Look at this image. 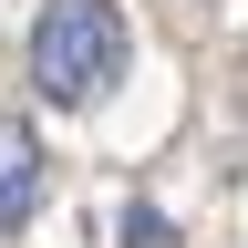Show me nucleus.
<instances>
[{
	"mask_svg": "<svg viewBox=\"0 0 248 248\" xmlns=\"http://www.w3.org/2000/svg\"><path fill=\"white\" fill-rule=\"evenodd\" d=\"M124 11L114 0H52L31 21V93L42 104H104L124 83Z\"/></svg>",
	"mask_w": 248,
	"mask_h": 248,
	"instance_id": "obj_1",
	"label": "nucleus"
},
{
	"mask_svg": "<svg viewBox=\"0 0 248 248\" xmlns=\"http://www.w3.org/2000/svg\"><path fill=\"white\" fill-rule=\"evenodd\" d=\"M124 248H176V228H166L155 207H135V217H124Z\"/></svg>",
	"mask_w": 248,
	"mask_h": 248,
	"instance_id": "obj_3",
	"label": "nucleus"
},
{
	"mask_svg": "<svg viewBox=\"0 0 248 248\" xmlns=\"http://www.w3.org/2000/svg\"><path fill=\"white\" fill-rule=\"evenodd\" d=\"M31 207H42V135L21 114H0V238L31 228Z\"/></svg>",
	"mask_w": 248,
	"mask_h": 248,
	"instance_id": "obj_2",
	"label": "nucleus"
}]
</instances>
